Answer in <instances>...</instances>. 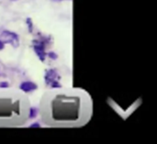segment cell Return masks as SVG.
I'll list each match as a JSON object with an SVG mask.
<instances>
[{
  "instance_id": "2",
  "label": "cell",
  "mask_w": 157,
  "mask_h": 144,
  "mask_svg": "<svg viewBox=\"0 0 157 144\" xmlns=\"http://www.w3.org/2000/svg\"><path fill=\"white\" fill-rule=\"evenodd\" d=\"M29 97L19 88L0 87V128H17L30 119Z\"/></svg>"
},
{
  "instance_id": "6",
  "label": "cell",
  "mask_w": 157,
  "mask_h": 144,
  "mask_svg": "<svg viewBox=\"0 0 157 144\" xmlns=\"http://www.w3.org/2000/svg\"><path fill=\"white\" fill-rule=\"evenodd\" d=\"M9 86V85L6 82H1L0 83V87H7Z\"/></svg>"
},
{
  "instance_id": "3",
  "label": "cell",
  "mask_w": 157,
  "mask_h": 144,
  "mask_svg": "<svg viewBox=\"0 0 157 144\" xmlns=\"http://www.w3.org/2000/svg\"><path fill=\"white\" fill-rule=\"evenodd\" d=\"M59 76H58V74H57V73H56V71L55 70H53V69H51V70H49L47 73H46V75H45V80H46V84H48V85H52V87H53L54 86V83H58L57 81H56V78H58ZM58 85V84H57Z\"/></svg>"
},
{
  "instance_id": "5",
  "label": "cell",
  "mask_w": 157,
  "mask_h": 144,
  "mask_svg": "<svg viewBox=\"0 0 157 144\" xmlns=\"http://www.w3.org/2000/svg\"><path fill=\"white\" fill-rule=\"evenodd\" d=\"M37 88H38V85L35 83H32V82H23L19 85V89L22 90L25 93L30 92V91H34Z\"/></svg>"
},
{
  "instance_id": "4",
  "label": "cell",
  "mask_w": 157,
  "mask_h": 144,
  "mask_svg": "<svg viewBox=\"0 0 157 144\" xmlns=\"http://www.w3.org/2000/svg\"><path fill=\"white\" fill-rule=\"evenodd\" d=\"M34 50L36 51V53L38 54V56L40 58V60L43 62L45 59V52H44V46L42 43H40V41H34Z\"/></svg>"
},
{
  "instance_id": "7",
  "label": "cell",
  "mask_w": 157,
  "mask_h": 144,
  "mask_svg": "<svg viewBox=\"0 0 157 144\" xmlns=\"http://www.w3.org/2000/svg\"><path fill=\"white\" fill-rule=\"evenodd\" d=\"M3 48H4V43L2 40H0V50H2Z\"/></svg>"
},
{
  "instance_id": "1",
  "label": "cell",
  "mask_w": 157,
  "mask_h": 144,
  "mask_svg": "<svg viewBox=\"0 0 157 144\" xmlns=\"http://www.w3.org/2000/svg\"><path fill=\"white\" fill-rule=\"evenodd\" d=\"M93 99L81 87H52L40 100L41 122L51 128H82L93 116Z\"/></svg>"
}]
</instances>
